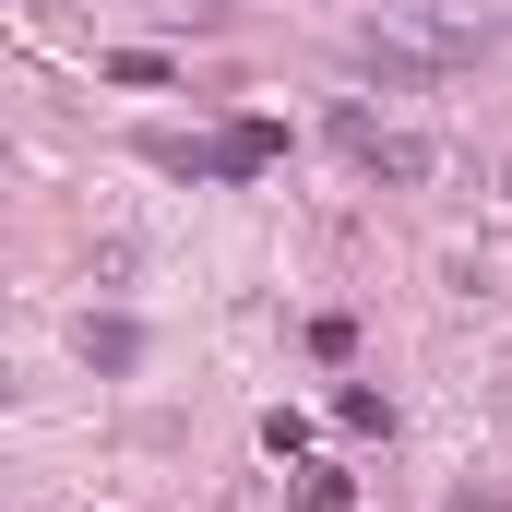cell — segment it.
<instances>
[{
  "instance_id": "1",
  "label": "cell",
  "mask_w": 512,
  "mask_h": 512,
  "mask_svg": "<svg viewBox=\"0 0 512 512\" xmlns=\"http://www.w3.org/2000/svg\"><path fill=\"white\" fill-rule=\"evenodd\" d=\"M477 48H501V12H477V0H453V12H393L358 36V60H382V72H441V60H477Z\"/></svg>"
}]
</instances>
